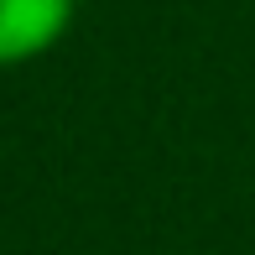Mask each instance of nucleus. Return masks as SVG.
Here are the masks:
<instances>
[{
  "instance_id": "obj_1",
  "label": "nucleus",
  "mask_w": 255,
  "mask_h": 255,
  "mask_svg": "<svg viewBox=\"0 0 255 255\" xmlns=\"http://www.w3.org/2000/svg\"><path fill=\"white\" fill-rule=\"evenodd\" d=\"M78 0H0V68L31 63L68 37Z\"/></svg>"
}]
</instances>
